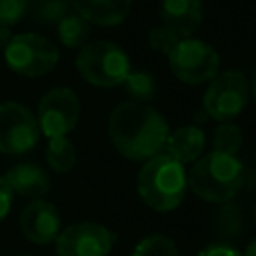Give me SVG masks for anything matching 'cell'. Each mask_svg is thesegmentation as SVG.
Listing matches in <instances>:
<instances>
[{"label":"cell","instance_id":"6da1fadb","mask_svg":"<svg viewBox=\"0 0 256 256\" xmlns=\"http://www.w3.org/2000/svg\"><path fill=\"white\" fill-rule=\"evenodd\" d=\"M168 134L166 118L142 102H122L108 116L110 142L130 160H148L160 154Z\"/></svg>","mask_w":256,"mask_h":256},{"label":"cell","instance_id":"7a4b0ae2","mask_svg":"<svg viewBox=\"0 0 256 256\" xmlns=\"http://www.w3.org/2000/svg\"><path fill=\"white\" fill-rule=\"evenodd\" d=\"M136 190L142 202L156 212H170L178 208L188 190L184 164L166 152L148 158L138 172Z\"/></svg>","mask_w":256,"mask_h":256},{"label":"cell","instance_id":"3957f363","mask_svg":"<svg viewBox=\"0 0 256 256\" xmlns=\"http://www.w3.org/2000/svg\"><path fill=\"white\" fill-rule=\"evenodd\" d=\"M242 162L234 154L212 150L200 156L186 172L188 188L206 202H228L242 184Z\"/></svg>","mask_w":256,"mask_h":256},{"label":"cell","instance_id":"277c9868","mask_svg":"<svg viewBox=\"0 0 256 256\" xmlns=\"http://www.w3.org/2000/svg\"><path fill=\"white\" fill-rule=\"evenodd\" d=\"M76 70L88 84L112 88L122 86L132 66L128 54L118 44L108 40H96L86 42L80 48L76 56Z\"/></svg>","mask_w":256,"mask_h":256},{"label":"cell","instance_id":"5b68a950","mask_svg":"<svg viewBox=\"0 0 256 256\" xmlns=\"http://www.w3.org/2000/svg\"><path fill=\"white\" fill-rule=\"evenodd\" d=\"M6 66L26 78H38L54 70L58 64V48L40 34H16L4 46Z\"/></svg>","mask_w":256,"mask_h":256},{"label":"cell","instance_id":"8992f818","mask_svg":"<svg viewBox=\"0 0 256 256\" xmlns=\"http://www.w3.org/2000/svg\"><path fill=\"white\" fill-rule=\"evenodd\" d=\"M250 86L240 70H224L216 74L202 98V110L208 118L228 122L236 118L248 104Z\"/></svg>","mask_w":256,"mask_h":256},{"label":"cell","instance_id":"52a82bcc","mask_svg":"<svg viewBox=\"0 0 256 256\" xmlns=\"http://www.w3.org/2000/svg\"><path fill=\"white\" fill-rule=\"evenodd\" d=\"M168 64L180 82L198 86L210 82L218 74L220 56L210 44L198 38H180L168 54Z\"/></svg>","mask_w":256,"mask_h":256},{"label":"cell","instance_id":"ba28073f","mask_svg":"<svg viewBox=\"0 0 256 256\" xmlns=\"http://www.w3.org/2000/svg\"><path fill=\"white\" fill-rule=\"evenodd\" d=\"M80 118V102L78 96L70 88H52L48 90L36 110V122L40 134H44L48 140L58 136H68Z\"/></svg>","mask_w":256,"mask_h":256},{"label":"cell","instance_id":"9c48e42d","mask_svg":"<svg viewBox=\"0 0 256 256\" xmlns=\"http://www.w3.org/2000/svg\"><path fill=\"white\" fill-rule=\"evenodd\" d=\"M36 116L18 102L0 104V152L24 154L38 144Z\"/></svg>","mask_w":256,"mask_h":256},{"label":"cell","instance_id":"30bf717a","mask_svg":"<svg viewBox=\"0 0 256 256\" xmlns=\"http://www.w3.org/2000/svg\"><path fill=\"white\" fill-rule=\"evenodd\" d=\"M114 232L98 222H76L56 236L58 256H108L114 246Z\"/></svg>","mask_w":256,"mask_h":256},{"label":"cell","instance_id":"8fae6325","mask_svg":"<svg viewBox=\"0 0 256 256\" xmlns=\"http://www.w3.org/2000/svg\"><path fill=\"white\" fill-rule=\"evenodd\" d=\"M60 212L48 200H32L20 212V230L34 244L54 242L60 234Z\"/></svg>","mask_w":256,"mask_h":256},{"label":"cell","instance_id":"7c38bea8","mask_svg":"<svg viewBox=\"0 0 256 256\" xmlns=\"http://www.w3.org/2000/svg\"><path fill=\"white\" fill-rule=\"evenodd\" d=\"M162 24L168 26L178 38H190L202 24L200 0H162L160 4Z\"/></svg>","mask_w":256,"mask_h":256},{"label":"cell","instance_id":"4fadbf2b","mask_svg":"<svg viewBox=\"0 0 256 256\" xmlns=\"http://www.w3.org/2000/svg\"><path fill=\"white\" fill-rule=\"evenodd\" d=\"M70 4L88 24L98 26L122 24L132 8V0H70Z\"/></svg>","mask_w":256,"mask_h":256},{"label":"cell","instance_id":"5bb4252c","mask_svg":"<svg viewBox=\"0 0 256 256\" xmlns=\"http://www.w3.org/2000/svg\"><path fill=\"white\" fill-rule=\"evenodd\" d=\"M2 178L10 186L12 194H18V196H24V198L40 200L50 190L48 174L40 166L30 164V162L16 164V166L8 168V172Z\"/></svg>","mask_w":256,"mask_h":256},{"label":"cell","instance_id":"9a60e30c","mask_svg":"<svg viewBox=\"0 0 256 256\" xmlns=\"http://www.w3.org/2000/svg\"><path fill=\"white\" fill-rule=\"evenodd\" d=\"M206 146V134L202 128L188 124V126H180L174 132L168 134L164 150L168 156H172L174 160H178L180 164H192L196 162Z\"/></svg>","mask_w":256,"mask_h":256},{"label":"cell","instance_id":"2e32d148","mask_svg":"<svg viewBox=\"0 0 256 256\" xmlns=\"http://www.w3.org/2000/svg\"><path fill=\"white\" fill-rule=\"evenodd\" d=\"M56 32L66 48H82L90 38V24L76 12H68L58 24Z\"/></svg>","mask_w":256,"mask_h":256},{"label":"cell","instance_id":"e0dca14e","mask_svg":"<svg viewBox=\"0 0 256 256\" xmlns=\"http://www.w3.org/2000/svg\"><path fill=\"white\" fill-rule=\"evenodd\" d=\"M46 160L54 172H58V174L70 172L76 164V148H74L72 140L68 136L50 138L48 146H46Z\"/></svg>","mask_w":256,"mask_h":256},{"label":"cell","instance_id":"ac0fdd59","mask_svg":"<svg viewBox=\"0 0 256 256\" xmlns=\"http://www.w3.org/2000/svg\"><path fill=\"white\" fill-rule=\"evenodd\" d=\"M30 18L40 26H54L68 14V0H28Z\"/></svg>","mask_w":256,"mask_h":256},{"label":"cell","instance_id":"d6986e66","mask_svg":"<svg viewBox=\"0 0 256 256\" xmlns=\"http://www.w3.org/2000/svg\"><path fill=\"white\" fill-rule=\"evenodd\" d=\"M126 94L132 98V102H142L148 104L154 94H156V82L152 78V74L142 72V70H130V74L126 76V80L122 82Z\"/></svg>","mask_w":256,"mask_h":256},{"label":"cell","instance_id":"ffe728a7","mask_svg":"<svg viewBox=\"0 0 256 256\" xmlns=\"http://www.w3.org/2000/svg\"><path fill=\"white\" fill-rule=\"evenodd\" d=\"M132 256H180V250L170 236L150 234L136 244Z\"/></svg>","mask_w":256,"mask_h":256},{"label":"cell","instance_id":"44dd1931","mask_svg":"<svg viewBox=\"0 0 256 256\" xmlns=\"http://www.w3.org/2000/svg\"><path fill=\"white\" fill-rule=\"evenodd\" d=\"M212 144H214V150L236 156V152L242 146V130L236 124H232V122H222L214 130Z\"/></svg>","mask_w":256,"mask_h":256},{"label":"cell","instance_id":"7402d4cb","mask_svg":"<svg viewBox=\"0 0 256 256\" xmlns=\"http://www.w3.org/2000/svg\"><path fill=\"white\" fill-rule=\"evenodd\" d=\"M178 40H180V38H178L168 26H164V24L154 26V28L150 30V34H148V44H150V48L156 50V52H160V54H164V56H168V54L174 50V46L178 44Z\"/></svg>","mask_w":256,"mask_h":256},{"label":"cell","instance_id":"603a6c76","mask_svg":"<svg viewBox=\"0 0 256 256\" xmlns=\"http://www.w3.org/2000/svg\"><path fill=\"white\" fill-rule=\"evenodd\" d=\"M28 14V0H0V26H14Z\"/></svg>","mask_w":256,"mask_h":256},{"label":"cell","instance_id":"cb8c5ba5","mask_svg":"<svg viewBox=\"0 0 256 256\" xmlns=\"http://www.w3.org/2000/svg\"><path fill=\"white\" fill-rule=\"evenodd\" d=\"M196 256H242V252L230 244L214 242V244H208L206 248H202Z\"/></svg>","mask_w":256,"mask_h":256},{"label":"cell","instance_id":"d4e9b609","mask_svg":"<svg viewBox=\"0 0 256 256\" xmlns=\"http://www.w3.org/2000/svg\"><path fill=\"white\" fill-rule=\"evenodd\" d=\"M12 200H14V194H12L10 186L6 184V180L0 176V222L8 216L10 206H12Z\"/></svg>","mask_w":256,"mask_h":256},{"label":"cell","instance_id":"484cf974","mask_svg":"<svg viewBox=\"0 0 256 256\" xmlns=\"http://www.w3.org/2000/svg\"><path fill=\"white\" fill-rule=\"evenodd\" d=\"M12 38V34H10V28H6V26H0V48L4 50V46L8 44V40Z\"/></svg>","mask_w":256,"mask_h":256},{"label":"cell","instance_id":"4316f807","mask_svg":"<svg viewBox=\"0 0 256 256\" xmlns=\"http://www.w3.org/2000/svg\"><path fill=\"white\" fill-rule=\"evenodd\" d=\"M242 256H256V238L250 240V244L246 246V252Z\"/></svg>","mask_w":256,"mask_h":256},{"label":"cell","instance_id":"83f0119b","mask_svg":"<svg viewBox=\"0 0 256 256\" xmlns=\"http://www.w3.org/2000/svg\"><path fill=\"white\" fill-rule=\"evenodd\" d=\"M252 96L256 100V72H254V78H252Z\"/></svg>","mask_w":256,"mask_h":256},{"label":"cell","instance_id":"f1b7e54d","mask_svg":"<svg viewBox=\"0 0 256 256\" xmlns=\"http://www.w3.org/2000/svg\"><path fill=\"white\" fill-rule=\"evenodd\" d=\"M252 218H254V224H256V204H254V210H252Z\"/></svg>","mask_w":256,"mask_h":256},{"label":"cell","instance_id":"f546056e","mask_svg":"<svg viewBox=\"0 0 256 256\" xmlns=\"http://www.w3.org/2000/svg\"><path fill=\"white\" fill-rule=\"evenodd\" d=\"M16 256H30V254H16Z\"/></svg>","mask_w":256,"mask_h":256}]
</instances>
